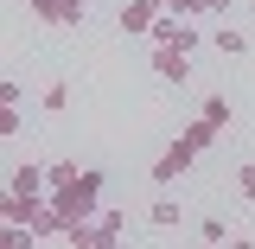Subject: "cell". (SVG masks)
<instances>
[{
  "label": "cell",
  "mask_w": 255,
  "mask_h": 249,
  "mask_svg": "<svg viewBox=\"0 0 255 249\" xmlns=\"http://www.w3.org/2000/svg\"><path fill=\"white\" fill-rule=\"evenodd\" d=\"M96 198H102V173H96V166H83V179H77V186H64V192H51V211H58V218H64V237H70L77 224H90L96 211H102Z\"/></svg>",
  "instance_id": "1"
},
{
  "label": "cell",
  "mask_w": 255,
  "mask_h": 249,
  "mask_svg": "<svg viewBox=\"0 0 255 249\" xmlns=\"http://www.w3.org/2000/svg\"><path fill=\"white\" fill-rule=\"evenodd\" d=\"M159 13H166V0H122L115 26H122L128 38H140V32H153V26H159Z\"/></svg>",
  "instance_id": "2"
},
{
  "label": "cell",
  "mask_w": 255,
  "mask_h": 249,
  "mask_svg": "<svg viewBox=\"0 0 255 249\" xmlns=\"http://www.w3.org/2000/svg\"><path fill=\"white\" fill-rule=\"evenodd\" d=\"M191 160H198V147H191L185 134H179V141H172V147H166V154L153 160V186H172L179 173H191Z\"/></svg>",
  "instance_id": "3"
},
{
  "label": "cell",
  "mask_w": 255,
  "mask_h": 249,
  "mask_svg": "<svg viewBox=\"0 0 255 249\" xmlns=\"http://www.w3.org/2000/svg\"><path fill=\"white\" fill-rule=\"evenodd\" d=\"M26 6L45 26H83V13H90V0H26Z\"/></svg>",
  "instance_id": "4"
},
{
  "label": "cell",
  "mask_w": 255,
  "mask_h": 249,
  "mask_svg": "<svg viewBox=\"0 0 255 249\" xmlns=\"http://www.w3.org/2000/svg\"><path fill=\"white\" fill-rule=\"evenodd\" d=\"M6 192H13V198H51V173H45L38 160H26V166H13Z\"/></svg>",
  "instance_id": "5"
},
{
  "label": "cell",
  "mask_w": 255,
  "mask_h": 249,
  "mask_svg": "<svg viewBox=\"0 0 255 249\" xmlns=\"http://www.w3.org/2000/svg\"><path fill=\"white\" fill-rule=\"evenodd\" d=\"M153 45H172V51H191L198 45V26H185V19H172V13H159V26L147 32Z\"/></svg>",
  "instance_id": "6"
},
{
  "label": "cell",
  "mask_w": 255,
  "mask_h": 249,
  "mask_svg": "<svg viewBox=\"0 0 255 249\" xmlns=\"http://www.w3.org/2000/svg\"><path fill=\"white\" fill-rule=\"evenodd\" d=\"M38 211H45V198H13V192L0 198V224H6V230H32Z\"/></svg>",
  "instance_id": "7"
},
{
  "label": "cell",
  "mask_w": 255,
  "mask_h": 249,
  "mask_svg": "<svg viewBox=\"0 0 255 249\" xmlns=\"http://www.w3.org/2000/svg\"><path fill=\"white\" fill-rule=\"evenodd\" d=\"M153 77L185 83V77H191V58H185V51H172V45H153Z\"/></svg>",
  "instance_id": "8"
},
{
  "label": "cell",
  "mask_w": 255,
  "mask_h": 249,
  "mask_svg": "<svg viewBox=\"0 0 255 249\" xmlns=\"http://www.w3.org/2000/svg\"><path fill=\"white\" fill-rule=\"evenodd\" d=\"M64 243L70 249H122V237H109V230H102V224H77V230H70V237H64Z\"/></svg>",
  "instance_id": "9"
},
{
  "label": "cell",
  "mask_w": 255,
  "mask_h": 249,
  "mask_svg": "<svg viewBox=\"0 0 255 249\" xmlns=\"http://www.w3.org/2000/svg\"><path fill=\"white\" fill-rule=\"evenodd\" d=\"M211 45H217L223 58H243V51H249V38H243V32L230 26V19H223V26H217V32H211Z\"/></svg>",
  "instance_id": "10"
},
{
  "label": "cell",
  "mask_w": 255,
  "mask_h": 249,
  "mask_svg": "<svg viewBox=\"0 0 255 249\" xmlns=\"http://www.w3.org/2000/svg\"><path fill=\"white\" fill-rule=\"evenodd\" d=\"M32 237H38V243H45V237H64V218L51 211V198H45V211L32 218Z\"/></svg>",
  "instance_id": "11"
},
{
  "label": "cell",
  "mask_w": 255,
  "mask_h": 249,
  "mask_svg": "<svg viewBox=\"0 0 255 249\" xmlns=\"http://www.w3.org/2000/svg\"><path fill=\"white\" fill-rule=\"evenodd\" d=\"M217 134H223V128H211V122H204V115H198V122L185 128V141H191V147H198V154H204V147H217Z\"/></svg>",
  "instance_id": "12"
},
{
  "label": "cell",
  "mask_w": 255,
  "mask_h": 249,
  "mask_svg": "<svg viewBox=\"0 0 255 249\" xmlns=\"http://www.w3.org/2000/svg\"><path fill=\"white\" fill-rule=\"evenodd\" d=\"M211 128H230V96H204V109H198Z\"/></svg>",
  "instance_id": "13"
},
{
  "label": "cell",
  "mask_w": 255,
  "mask_h": 249,
  "mask_svg": "<svg viewBox=\"0 0 255 249\" xmlns=\"http://www.w3.org/2000/svg\"><path fill=\"white\" fill-rule=\"evenodd\" d=\"M223 237H230V224H223V218H204V224H198V243L223 249Z\"/></svg>",
  "instance_id": "14"
},
{
  "label": "cell",
  "mask_w": 255,
  "mask_h": 249,
  "mask_svg": "<svg viewBox=\"0 0 255 249\" xmlns=\"http://www.w3.org/2000/svg\"><path fill=\"white\" fill-rule=\"evenodd\" d=\"M147 218H153L159 230H172V224H179V205H172V198H159V205H153V211H147Z\"/></svg>",
  "instance_id": "15"
},
{
  "label": "cell",
  "mask_w": 255,
  "mask_h": 249,
  "mask_svg": "<svg viewBox=\"0 0 255 249\" xmlns=\"http://www.w3.org/2000/svg\"><path fill=\"white\" fill-rule=\"evenodd\" d=\"M45 109L64 115V109H70V83H51V90H45Z\"/></svg>",
  "instance_id": "16"
},
{
  "label": "cell",
  "mask_w": 255,
  "mask_h": 249,
  "mask_svg": "<svg viewBox=\"0 0 255 249\" xmlns=\"http://www.w3.org/2000/svg\"><path fill=\"white\" fill-rule=\"evenodd\" d=\"M0 249H38L32 230H0Z\"/></svg>",
  "instance_id": "17"
},
{
  "label": "cell",
  "mask_w": 255,
  "mask_h": 249,
  "mask_svg": "<svg viewBox=\"0 0 255 249\" xmlns=\"http://www.w3.org/2000/svg\"><path fill=\"white\" fill-rule=\"evenodd\" d=\"M236 192H243V198H255V160H243V166H236Z\"/></svg>",
  "instance_id": "18"
},
{
  "label": "cell",
  "mask_w": 255,
  "mask_h": 249,
  "mask_svg": "<svg viewBox=\"0 0 255 249\" xmlns=\"http://www.w3.org/2000/svg\"><path fill=\"white\" fill-rule=\"evenodd\" d=\"M166 13L172 19H191V13H204V0H166Z\"/></svg>",
  "instance_id": "19"
},
{
  "label": "cell",
  "mask_w": 255,
  "mask_h": 249,
  "mask_svg": "<svg viewBox=\"0 0 255 249\" xmlns=\"http://www.w3.org/2000/svg\"><path fill=\"white\" fill-rule=\"evenodd\" d=\"M204 13H211V19H223V13H230V0H204Z\"/></svg>",
  "instance_id": "20"
},
{
  "label": "cell",
  "mask_w": 255,
  "mask_h": 249,
  "mask_svg": "<svg viewBox=\"0 0 255 249\" xmlns=\"http://www.w3.org/2000/svg\"><path fill=\"white\" fill-rule=\"evenodd\" d=\"M230 249H255V243H249V237H230Z\"/></svg>",
  "instance_id": "21"
},
{
  "label": "cell",
  "mask_w": 255,
  "mask_h": 249,
  "mask_svg": "<svg viewBox=\"0 0 255 249\" xmlns=\"http://www.w3.org/2000/svg\"><path fill=\"white\" fill-rule=\"evenodd\" d=\"M249 6H255V0H249Z\"/></svg>",
  "instance_id": "22"
}]
</instances>
